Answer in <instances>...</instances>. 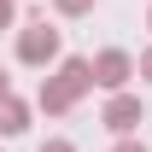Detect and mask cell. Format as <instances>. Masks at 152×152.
<instances>
[{
    "label": "cell",
    "mask_w": 152,
    "mask_h": 152,
    "mask_svg": "<svg viewBox=\"0 0 152 152\" xmlns=\"http://www.w3.org/2000/svg\"><path fill=\"white\" fill-rule=\"evenodd\" d=\"M82 94H94V64H88V58H58L53 76H41L35 105H41L47 117H64V111H76Z\"/></svg>",
    "instance_id": "obj_1"
},
{
    "label": "cell",
    "mask_w": 152,
    "mask_h": 152,
    "mask_svg": "<svg viewBox=\"0 0 152 152\" xmlns=\"http://www.w3.org/2000/svg\"><path fill=\"white\" fill-rule=\"evenodd\" d=\"M58 53H64V41H58V29L47 18H29L18 29V64H35V70H47V64H58Z\"/></svg>",
    "instance_id": "obj_2"
},
{
    "label": "cell",
    "mask_w": 152,
    "mask_h": 152,
    "mask_svg": "<svg viewBox=\"0 0 152 152\" xmlns=\"http://www.w3.org/2000/svg\"><path fill=\"white\" fill-rule=\"evenodd\" d=\"M88 64H94V88H105V94H129L134 53H123V47H105V53H94Z\"/></svg>",
    "instance_id": "obj_3"
},
{
    "label": "cell",
    "mask_w": 152,
    "mask_h": 152,
    "mask_svg": "<svg viewBox=\"0 0 152 152\" xmlns=\"http://www.w3.org/2000/svg\"><path fill=\"white\" fill-rule=\"evenodd\" d=\"M99 123H105L117 140H129V134L146 123V105H140V94H111V99H105V111H99Z\"/></svg>",
    "instance_id": "obj_4"
},
{
    "label": "cell",
    "mask_w": 152,
    "mask_h": 152,
    "mask_svg": "<svg viewBox=\"0 0 152 152\" xmlns=\"http://www.w3.org/2000/svg\"><path fill=\"white\" fill-rule=\"evenodd\" d=\"M23 129H29V99L6 94V99H0V140H18Z\"/></svg>",
    "instance_id": "obj_5"
},
{
    "label": "cell",
    "mask_w": 152,
    "mask_h": 152,
    "mask_svg": "<svg viewBox=\"0 0 152 152\" xmlns=\"http://www.w3.org/2000/svg\"><path fill=\"white\" fill-rule=\"evenodd\" d=\"M94 6H99V0H53V12H58V18H88Z\"/></svg>",
    "instance_id": "obj_6"
},
{
    "label": "cell",
    "mask_w": 152,
    "mask_h": 152,
    "mask_svg": "<svg viewBox=\"0 0 152 152\" xmlns=\"http://www.w3.org/2000/svg\"><path fill=\"white\" fill-rule=\"evenodd\" d=\"M18 23V0H0V29H12Z\"/></svg>",
    "instance_id": "obj_7"
},
{
    "label": "cell",
    "mask_w": 152,
    "mask_h": 152,
    "mask_svg": "<svg viewBox=\"0 0 152 152\" xmlns=\"http://www.w3.org/2000/svg\"><path fill=\"white\" fill-rule=\"evenodd\" d=\"M134 76H140V82H152V47H146L140 58H134Z\"/></svg>",
    "instance_id": "obj_8"
},
{
    "label": "cell",
    "mask_w": 152,
    "mask_h": 152,
    "mask_svg": "<svg viewBox=\"0 0 152 152\" xmlns=\"http://www.w3.org/2000/svg\"><path fill=\"white\" fill-rule=\"evenodd\" d=\"M41 152H76V140H64V134H53V140H41Z\"/></svg>",
    "instance_id": "obj_9"
},
{
    "label": "cell",
    "mask_w": 152,
    "mask_h": 152,
    "mask_svg": "<svg viewBox=\"0 0 152 152\" xmlns=\"http://www.w3.org/2000/svg\"><path fill=\"white\" fill-rule=\"evenodd\" d=\"M111 152H146V140H134V134H129V140H117Z\"/></svg>",
    "instance_id": "obj_10"
},
{
    "label": "cell",
    "mask_w": 152,
    "mask_h": 152,
    "mask_svg": "<svg viewBox=\"0 0 152 152\" xmlns=\"http://www.w3.org/2000/svg\"><path fill=\"white\" fill-rule=\"evenodd\" d=\"M6 94H12V76H6V64H0V99H6Z\"/></svg>",
    "instance_id": "obj_11"
},
{
    "label": "cell",
    "mask_w": 152,
    "mask_h": 152,
    "mask_svg": "<svg viewBox=\"0 0 152 152\" xmlns=\"http://www.w3.org/2000/svg\"><path fill=\"white\" fill-rule=\"evenodd\" d=\"M146 29H152V6H146Z\"/></svg>",
    "instance_id": "obj_12"
},
{
    "label": "cell",
    "mask_w": 152,
    "mask_h": 152,
    "mask_svg": "<svg viewBox=\"0 0 152 152\" xmlns=\"http://www.w3.org/2000/svg\"><path fill=\"white\" fill-rule=\"evenodd\" d=\"M0 152H6V140H0Z\"/></svg>",
    "instance_id": "obj_13"
}]
</instances>
